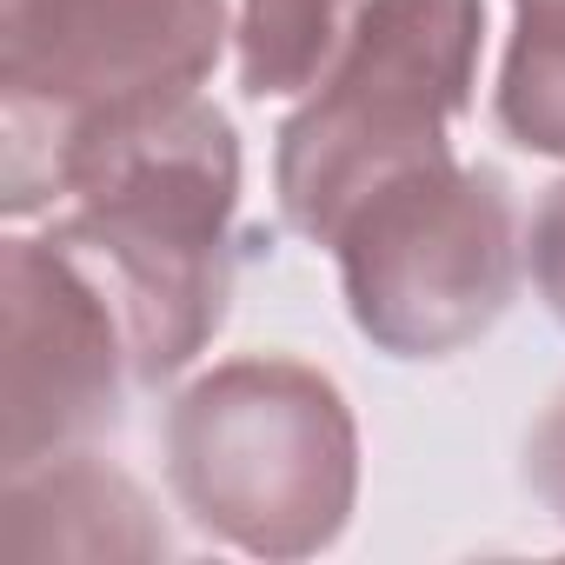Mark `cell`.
I'll return each mask as SVG.
<instances>
[{"mask_svg": "<svg viewBox=\"0 0 565 565\" xmlns=\"http://www.w3.org/2000/svg\"><path fill=\"white\" fill-rule=\"evenodd\" d=\"M47 226L114 294L140 386L186 373L226 327L239 233V134L200 94H167L81 127L54 160Z\"/></svg>", "mask_w": 565, "mask_h": 565, "instance_id": "6da1fadb", "label": "cell"}, {"mask_svg": "<svg viewBox=\"0 0 565 565\" xmlns=\"http://www.w3.org/2000/svg\"><path fill=\"white\" fill-rule=\"evenodd\" d=\"M167 479L206 539L253 558H313L353 519L360 426L320 366L239 353L167 406Z\"/></svg>", "mask_w": 565, "mask_h": 565, "instance_id": "7a4b0ae2", "label": "cell"}, {"mask_svg": "<svg viewBox=\"0 0 565 565\" xmlns=\"http://www.w3.org/2000/svg\"><path fill=\"white\" fill-rule=\"evenodd\" d=\"M479 47L486 0H373L347 61L279 127V220L327 246L386 173L446 160L479 87Z\"/></svg>", "mask_w": 565, "mask_h": 565, "instance_id": "3957f363", "label": "cell"}, {"mask_svg": "<svg viewBox=\"0 0 565 565\" xmlns=\"http://www.w3.org/2000/svg\"><path fill=\"white\" fill-rule=\"evenodd\" d=\"M226 0H0V206H54L61 147L127 107L200 94Z\"/></svg>", "mask_w": 565, "mask_h": 565, "instance_id": "277c9868", "label": "cell"}, {"mask_svg": "<svg viewBox=\"0 0 565 565\" xmlns=\"http://www.w3.org/2000/svg\"><path fill=\"white\" fill-rule=\"evenodd\" d=\"M353 327L393 360H452L519 294V213L492 167L419 160L386 173L327 239Z\"/></svg>", "mask_w": 565, "mask_h": 565, "instance_id": "5b68a950", "label": "cell"}, {"mask_svg": "<svg viewBox=\"0 0 565 565\" xmlns=\"http://www.w3.org/2000/svg\"><path fill=\"white\" fill-rule=\"evenodd\" d=\"M0 466L34 472L47 459L87 452L120 426L134 373V340L94 266L54 233H14L0 253Z\"/></svg>", "mask_w": 565, "mask_h": 565, "instance_id": "8992f818", "label": "cell"}, {"mask_svg": "<svg viewBox=\"0 0 565 565\" xmlns=\"http://www.w3.org/2000/svg\"><path fill=\"white\" fill-rule=\"evenodd\" d=\"M8 552L14 558H167L173 539L153 519L147 492L100 466L94 452L47 459L8 479Z\"/></svg>", "mask_w": 565, "mask_h": 565, "instance_id": "52a82bcc", "label": "cell"}, {"mask_svg": "<svg viewBox=\"0 0 565 565\" xmlns=\"http://www.w3.org/2000/svg\"><path fill=\"white\" fill-rule=\"evenodd\" d=\"M373 0H239V87L246 100L313 94L353 47Z\"/></svg>", "mask_w": 565, "mask_h": 565, "instance_id": "ba28073f", "label": "cell"}, {"mask_svg": "<svg viewBox=\"0 0 565 565\" xmlns=\"http://www.w3.org/2000/svg\"><path fill=\"white\" fill-rule=\"evenodd\" d=\"M492 120L512 147L565 160V0H512Z\"/></svg>", "mask_w": 565, "mask_h": 565, "instance_id": "9c48e42d", "label": "cell"}, {"mask_svg": "<svg viewBox=\"0 0 565 565\" xmlns=\"http://www.w3.org/2000/svg\"><path fill=\"white\" fill-rule=\"evenodd\" d=\"M525 266H532V287H539L545 313L565 327V180H552L545 200H539V213H532Z\"/></svg>", "mask_w": 565, "mask_h": 565, "instance_id": "30bf717a", "label": "cell"}, {"mask_svg": "<svg viewBox=\"0 0 565 565\" xmlns=\"http://www.w3.org/2000/svg\"><path fill=\"white\" fill-rule=\"evenodd\" d=\"M525 479H532V492L545 499V512L565 525V393L539 413V426H532V439H525Z\"/></svg>", "mask_w": 565, "mask_h": 565, "instance_id": "8fae6325", "label": "cell"}]
</instances>
